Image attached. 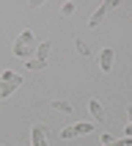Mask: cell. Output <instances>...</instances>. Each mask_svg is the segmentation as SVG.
Wrapping results in <instances>:
<instances>
[{"mask_svg":"<svg viewBox=\"0 0 132 146\" xmlns=\"http://www.w3.org/2000/svg\"><path fill=\"white\" fill-rule=\"evenodd\" d=\"M116 6H118V0H105V3H102V6H99L96 11H94V14H91L88 25H91V28H96V25L102 22V19H105V14L110 11V8H116Z\"/></svg>","mask_w":132,"mask_h":146,"instance_id":"1","label":"cell"},{"mask_svg":"<svg viewBox=\"0 0 132 146\" xmlns=\"http://www.w3.org/2000/svg\"><path fill=\"white\" fill-rule=\"evenodd\" d=\"M58 135H61L63 141H72V138H77V132H74V127H63V130L58 132Z\"/></svg>","mask_w":132,"mask_h":146,"instance_id":"14","label":"cell"},{"mask_svg":"<svg viewBox=\"0 0 132 146\" xmlns=\"http://www.w3.org/2000/svg\"><path fill=\"white\" fill-rule=\"evenodd\" d=\"M88 110L94 116V121H105V110H102V102L99 99H88Z\"/></svg>","mask_w":132,"mask_h":146,"instance_id":"5","label":"cell"},{"mask_svg":"<svg viewBox=\"0 0 132 146\" xmlns=\"http://www.w3.org/2000/svg\"><path fill=\"white\" fill-rule=\"evenodd\" d=\"M50 50H52V44H50V41H41L39 47H36V55H39V61H44V64H47V55H50Z\"/></svg>","mask_w":132,"mask_h":146,"instance_id":"6","label":"cell"},{"mask_svg":"<svg viewBox=\"0 0 132 146\" xmlns=\"http://www.w3.org/2000/svg\"><path fill=\"white\" fill-rule=\"evenodd\" d=\"M74 11H77V3H63L61 6V17H72Z\"/></svg>","mask_w":132,"mask_h":146,"instance_id":"13","label":"cell"},{"mask_svg":"<svg viewBox=\"0 0 132 146\" xmlns=\"http://www.w3.org/2000/svg\"><path fill=\"white\" fill-rule=\"evenodd\" d=\"M113 58H116V52H113L110 47H105V50H102V55H99V69H102V72H110Z\"/></svg>","mask_w":132,"mask_h":146,"instance_id":"3","label":"cell"},{"mask_svg":"<svg viewBox=\"0 0 132 146\" xmlns=\"http://www.w3.org/2000/svg\"><path fill=\"white\" fill-rule=\"evenodd\" d=\"M74 47H77V52H80V55H91V47H88L82 39H74Z\"/></svg>","mask_w":132,"mask_h":146,"instance_id":"12","label":"cell"},{"mask_svg":"<svg viewBox=\"0 0 132 146\" xmlns=\"http://www.w3.org/2000/svg\"><path fill=\"white\" fill-rule=\"evenodd\" d=\"M110 146H132V138H118V141H113Z\"/></svg>","mask_w":132,"mask_h":146,"instance_id":"16","label":"cell"},{"mask_svg":"<svg viewBox=\"0 0 132 146\" xmlns=\"http://www.w3.org/2000/svg\"><path fill=\"white\" fill-rule=\"evenodd\" d=\"M30 141H33V146H47V127L44 124H33Z\"/></svg>","mask_w":132,"mask_h":146,"instance_id":"2","label":"cell"},{"mask_svg":"<svg viewBox=\"0 0 132 146\" xmlns=\"http://www.w3.org/2000/svg\"><path fill=\"white\" fill-rule=\"evenodd\" d=\"M14 91H16L14 86H8V83H0V99H8Z\"/></svg>","mask_w":132,"mask_h":146,"instance_id":"11","label":"cell"},{"mask_svg":"<svg viewBox=\"0 0 132 146\" xmlns=\"http://www.w3.org/2000/svg\"><path fill=\"white\" fill-rule=\"evenodd\" d=\"M0 83H8V86L19 88V86H22V74H16V72H8V69H3V72H0Z\"/></svg>","mask_w":132,"mask_h":146,"instance_id":"4","label":"cell"},{"mask_svg":"<svg viewBox=\"0 0 132 146\" xmlns=\"http://www.w3.org/2000/svg\"><path fill=\"white\" fill-rule=\"evenodd\" d=\"M52 110H55V113H72V105H69V102L55 99V102H52Z\"/></svg>","mask_w":132,"mask_h":146,"instance_id":"9","label":"cell"},{"mask_svg":"<svg viewBox=\"0 0 132 146\" xmlns=\"http://www.w3.org/2000/svg\"><path fill=\"white\" fill-rule=\"evenodd\" d=\"M102 143L110 146V143H113V135H110V132H105V135H102Z\"/></svg>","mask_w":132,"mask_h":146,"instance_id":"17","label":"cell"},{"mask_svg":"<svg viewBox=\"0 0 132 146\" xmlns=\"http://www.w3.org/2000/svg\"><path fill=\"white\" fill-rule=\"evenodd\" d=\"M127 116H129V127H132V108H129V110H127Z\"/></svg>","mask_w":132,"mask_h":146,"instance_id":"18","label":"cell"},{"mask_svg":"<svg viewBox=\"0 0 132 146\" xmlns=\"http://www.w3.org/2000/svg\"><path fill=\"white\" fill-rule=\"evenodd\" d=\"M14 55H16V58H30V47H25V44L14 41Z\"/></svg>","mask_w":132,"mask_h":146,"instance_id":"8","label":"cell"},{"mask_svg":"<svg viewBox=\"0 0 132 146\" xmlns=\"http://www.w3.org/2000/svg\"><path fill=\"white\" fill-rule=\"evenodd\" d=\"M16 41L28 47V44H33V41H36V36H33V31H22V33H19V36H16Z\"/></svg>","mask_w":132,"mask_h":146,"instance_id":"7","label":"cell"},{"mask_svg":"<svg viewBox=\"0 0 132 146\" xmlns=\"http://www.w3.org/2000/svg\"><path fill=\"white\" fill-rule=\"evenodd\" d=\"M44 61H39V58H33V61H28V69H33V72H39V69H44Z\"/></svg>","mask_w":132,"mask_h":146,"instance_id":"15","label":"cell"},{"mask_svg":"<svg viewBox=\"0 0 132 146\" xmlns=\"http://www.w3.org/2000/svg\"><path fill=\"white\" fill-rule=\"evenodd\" d=\"M74 132H77V135H91V132H94V124H88V121L74 124Z\"/></svg>","mask_w":132,"mask_h":146,"instance_id":"10","label":"cell"}]
</instances>
